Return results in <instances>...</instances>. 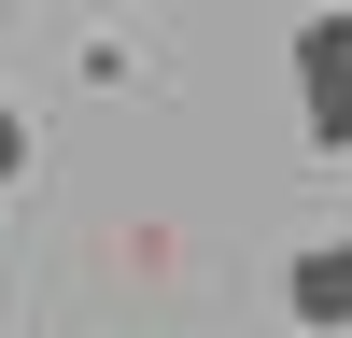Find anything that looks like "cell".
<instances>
[{
    "label": "cell",
    "mask_w": 352,
    "mask_h": 338,
    "mask_svg": "<svg viewBox=\"0 0 352 338\" xmlns=\"http://www.w3.org/2000/svg\"><path fill=\"white\" fill-rule=\"evenodd\" d=\"M296 127H310V155L352 141V0H324L296 28Z\"/></svg>",
    "instance_id": "obj_1"
},
{
    "label": "cell",
    "mask_w": 352,
    "mask_h": 338,
    "mask_svg": "<svg viewBox=\"0 0 352 338\" xmlns=\"http://www.w3.org/2000/svg\"><path fill=\"white\" fill-rule=\"evenodd\" d=\"M282 310H296V338H352V225L282 268Z\"/></svg>",
    "instance_id": "obj_2"
},
{
    "label": "cell",
    "mask_w": 352,
    "mask_h": 338,
    "mask_svg": "<svg viewBox=\"0 0 352 338\" xmlns=\"http://www.w3.org/2000/svg\"><path fill=\"white\" fill-rule=\"evenodd\" d=\"M14 169H28V113L0 99V183H14Z\"/></svg>",
    "instance_id": "obj_3"
}]
</instances>
